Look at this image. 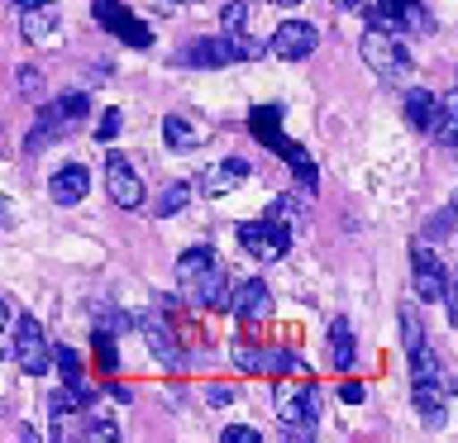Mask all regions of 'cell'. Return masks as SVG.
<instances>
[{
  "label": "cell",
  "mask_w": 458,
  "mask_h": 443,
  "mask_svg": "<svg viewBox=\"0 0 458 443\" xmlns=\"http://www.w3.org/2000/svg\"><path fill=\"white\" fill-rule=\"evenodd\" d=\"M411 286H415V296H420V305H435V300L449 296V272H444V263L435 257V248H425L420 238L411 243Z\"/></svg>",
  "instance_id": "cell-7"
},
{
  "label": "cell",
  "mask_w": 458,
  "mask_h": 443,
  "mask_svg": "<svg viewBox=\"0 0 458 443\" xmlns=\"http://www.w3.org/2000/svg\"><path fill=\"white\" fill-rule=\"evenodd\" d=\"M406 120H411L415 129H425V134H435V129H439V96L425 91V86L406 91Z\"/></svg>",
  "instance_id": "cell-19"
},
{
  "label": "cell",
  "mask_w": 458,
  "mask_h": 443,
  "mask_svg": "<svg viewBox=\"0 0 458 443\" xmlns=\"http://www.w3.org/2000/svg\"><path fill=\"white\" fill-rule=\"evenodd\" d=\"M444 314H449V329H458V267L449 272V296H444Z\"/></svg>",
  "instance_id": "cell-34"
},
{
  "label": "cell",
  "mask_w": 458,
  "mask_h": 443,
  "mask_svg": "<svg viewBox=\"0 0 458 443\" xmlns=\"http://www.w3.org/2000/svg\"><path fill=\"white\" fill-rule=\"evenodd\" d=\"M449 386L444 381H411V405L429 429H444V405H449Z\"/></svg>",
  "instance_id": "cell-14"
},
{
  "label": "cell",
  "mask_w": 458,
  "mask_h": 443,
  "mask_svg": "<svg viewBox=\"0 0 458 443\" xmlns=\"http://www.w3.org/2000/svg\"><path fill=\"white\" fill-rule=\"evenodd\" d=\"M220 29L225 34H249V5H243V0H225L220 5Z\"/></svg>",
  "instance_id": "cell-26"
},
{
  "label": "cell",
  "mask_w": 458,
  "mask_h": 443,
  "mask_svg": "<svg viewBox=\"0 0 458 443\" xmlns=\"http://www.w3.org/2000/svg\"><path fill=\"white\" fill-rule=\"evenodd\" d=\"M81 120H86V96H81V91L57 96L53 105H43V110H38V124H34V134L24 138V148H29V153L53 148V143H57V138H67Z\"/></svg>",
  "instance_id": "cell-3"
},
{
  "label": "cell",
  "mask_w": 458,
  "mask_h": 443,
  "mask_svg": "<svg viewBox=\"0 0 458 443\" xmlns=\"http://www.w3.org/2000/svg\"><path fill=\"white\" fill-rule=\"evenodd\" d=\"M234 43H239V57H243V63L267 53V43H263V38H249V34H234Z\"/></svg>",
  "instance_id": "cell-35"
},
{
  "label": "cell",
  "mask_w": 458,
  "mask_h": 443,
  "mask_svg": "<svg viewBox=\"0 0 458 443\" xmlns=\"http://www.w3.org/2000/svg\"><path fill=\"white\" fill-rule=\"evenodd\" d=\"M239 243L249 257H258V263H277V257H286V248H292V224H286L282 214H272V220H249V224H239Z\"/></svg>",
  "instance_id": "cell-5"
},
{
  "label": "cell",
  "mask_w": 458,
  "mask_h": 443,
  "mask_svg": "<svg viewBox=\"0 0 458 443\" xmlns=\"http://www.w3.org/2000/svg\"><path fill=\"white\" fill-rule=\"evenodd\" d=\"M182 67H225V63H239V43L234 34H210V38H196L191 48L177 53Z\"/></svg>",
  "instance_id": "cell-9"
},
{
  "label": "cell",
  "mask_w": 458,
  "mask_h": 443,
  "mask_svg": "<svg viewBox=\"0 0 458 443\" xmlns=\"http://www.w3.org/2000/svg\"><path fill=\"white\" fill-rule=\"evenodd\" d=\"M96 14H100V24H110L114 34H120L129 48H148L153 43V34H148V24L143 20H134V14H129L120 0H96Z\"/></svg>",
  "instance_id": "cell-12"
},
{
  "label": "cell",
  "mask_w": 458,
  "mask_h": 443,
  "mask_svg": "<svg viewBox=\"0 0 458 443\" xmlns=\"http://www.w3.org/2000/svg\"><path fill=\"white\" fill-rule=\"evenodd\" d=\"M263 434L258 429H249V424H225V434H220V443H258Z\"/></svg>",
  "instance_id": "cell-32"
},
{
  "label": "cell",
  "mask_w": 458,
  "mask_h": 443,
  "mask_svg": "<svg viewBox=\"0 0 458 443\" xmlns=\"http://www.w3.org/2000/svg\"><path fill=\"white\" fill-rule=\"evenodd\" d=\"M120 124H124V120H120V110H106V114H100V124H96V138H100V143H110L114 134H120Z\"/></svg>",
  "instance_id": "cell-33"
},
{
  "label": "cell",
  "mask_w": 458,
  "mask_h": 443,
  "mask_svg": "<svg viewBox=\"0 0 458 443\" xmlns=\"http://www.w3.org/2000/svg\"><path fill=\"white\" fill-rule=\"evenodd\" d=\"M315 43H320V34H315V24H306V20H282L277 29H272V53L286 57V63L310 57Z\"/></svg>",
  "instance_id": "cell-11"
},
{
  "label": "cell",
  "mask_w": 458,
  "mask_h": 443,
  "mask_svg": "<svg viewBox=\"0 0 458 443\" xmlns=\"http://www.w3.org/2000/svg\"><path fill=\"white\" fill-rule=\"evenodd\" d=\"M234 400V386H210V405H229Z\"/></svg>",
  "instance_id": "cell-38"
},
{
  "label": "cell",
  "mask_w": 458,
  "mask_h": 443,
  "mask_svg": "<svg viewBox=\"0 0 458 443\" xmlns=\"http://www.w3.org/2000/svg\"><path fill=\"white\" fill-rule=\"evenodd\" d=\"M243 177H249V163H243V157H229V163L206 167V177H200V191H206V196H225V191H234Z\"/></svg>",
  "instance_id": "cell-18"
},
{
  "label": "cell",
  "mask_w": 458,
  "mask_h": 443,
  "mask_svg": "<svg viewBox=\"0 0 458 443\" xmlns=\"http://www.w3.org/2000/svg\"><path fill=\"white\" fill-rule=\"evenodd\" d=\"M210 267H220V263H215V248H206V243H200V248H186V253L177 257V286L206 277Z\"/></svg>",
  "instance_id": "cell-21"
},
{
  "label": "cell",
  "mask_w": 458,
  "mask_h": 443,
  "mask_svg": "<svg viewBox=\"0 0 458 443\" xmlns=\"http://www.w3.org/2000/svg\"><path fill=\"white\" fill-rule=\"evenodd\" d=\"M182 5H200V0H182Z\"/></svg>",
  "instance_id": "cell-40"
},
{
  "label": "cell",
  "mask_w": 458,
  "mask_h": 443,
  "mask_svg": "<svg viewBox=\"0 0 458 443\" xmlns=\"http://www.w3.org/2000/svg\"><path fill=\"white\" fill-rule=\"evenodd\" d=\"M106 191L120 210H139L143 205V181L134 177V167H129V157L110 153L106 157Z\"/></svg>",
  "instance_id": "cell-8"
},
{
  "label": "cell",
  "mask_w": 458,
  "mask_h": 443,
  "mask_svg": "<svg viewBox=\"0 0 458 443\" xmlns=\"http://www.w3.org/2000/svg\"><path fill=\"white\" fill-rule=\"evenodd\" d=\"M358 53H363L368 71H377L382 81H406L411 77V48L401 43L396 29L368 24V34L358 38Z\"/></svg>",
  "instance_id": "cell-2"
},
{
  "label": "cell",
  "mask_w": 458,
  "mask_h": 443,
  "mask_svg": "<svg viewBox=\"0 0 458 443\" xmlns=\"http://www.w3.org/2000/svg\"><path fill=\"white\" fill-rule=\"evenodd\" d=\"M91 191V171H86L81 163H72L63 171H53V181H48V196L57 200V205H77V200Z\"/></svg>",
  "instance_id": "cell-17"
},
{
  "label": "cell",
  "mask_w": 458,
  "mask_h": 443,
  "mask_svg": "<svg viewBox=\"0 0 458 443\" xmlns=\"http://www.w3.org/2000/svg\"><path fill=\"white\" fill-rule=\"evenodd\" d=\"M86 439H120V424H114V414H91V424H86Z\"/></svg>",
  "instance_id": "cell-30"
},
{
  "label": "cell",
  "mask_w": 458,
  "mask_h": 443,
  "mask_svg": "<svg viewBox=\"0 0 458 443\" xmlns=\"http://www.w3.org/2000/svg\"><path fill=\"white\" fill-rule=\"evenodd\" d=\"M96 363L106 377H114V367H120V348H114V334H106V329H96Z\"/></svg>",
  "instance_id": "cell-27"
},
{
  "label": "cell",
  "mask_w": 458,
  "mask_h": 443,
  "mask_svg": "<svg viewBox=\"0 0 458 443\" xmlns=\"http://www.w3.org/2000/svg\"><path fill=\"white\" fill-rule=\"evenodd\" d=\"M267 310H272V291H267V281H239L234 286V296H229V314H239V320H267Z\"/></svg>",
  "instance_id": "cell-13"
},
{
  "label": "cell",
  "mask_w": 458,
  "mask_h": 443,
  "mask_svg": "<svg viewBox=\"0 0 458 443\" xmlns=\"http://www.w3.org/2000/svg\"><path fill=\"white\" fill-rule=\"evenodd\" d=\"M86 424H91V414H86V405H72V410H57V414H53V439H57V443H72V439H86Z\"/></svg>",
  "instance_id": "cell-22"
},
{
  "label": "cell",
  "mask_w": 458,
  "mask_h": 443,
  "mask_svg": "<svg viewBox=\"0 0 458 443\" xmlns=\"http://www.w3.org/2000/svg\"><path fill=\"white\" fill-rule=\"evenodd\" d=\"M249 124H253V134H258V138H272V148H277L286 163H292L296 181L310 191V186H315V163L296 148L292 138H282V110H277V105H263V110H253V120H249Z\"/></svg>",
  "instance_id": "cell-6"
},
{
  "label": "cell",
  "mask_w": 458,
  "mask_h": 443,
  "mask_svg": "<svg viewBox=\"0 0 458 443\" xmlns=\"http://www.w3.org/2000/svg\"><path fill=\"white\" fill-rule=\"evenodd\" d=\"M124 324H129V320H124L120 310H100V314H96V329H106V334H120Z\"/></svg>",
  "instance_id": "cell-36"
},
{
  "label": "cell",
  "mask_w": 458,
  "mask_h": 443,
  "mask_svg": "<svg viewBox=\"0 0 458 443\" xmlns=\"http://www.w3.org/2000/svg\"><path fill=\"white\" fill-rule=\"evenodd\" d=\"M139 329H143V343H148V348H153L157 357H163V367H172V372H182V367H186V353H182L177 334H172V324L163 320V310L143 314Z\"/></svg>",
  "instance_id": "cell-10"
},
{
  "label": "cell",
  "mask_w": 458,
  "mask_h": 443,
  "mask_svg": "<svg viewBox=\"0 0 458 443\" xmlns=\"http://www.w3.org/2000/svg\"><path fill=\"white\" fill-rule=\"evenodd\" d=\"M38 91H43V71L38 67H20V96L38 100Z\"/></svg>",
  "instance_id": "cell-31"
},
{
  "label": "cell",
  "mask_w": 458,
  "mask_h": 443,
  "mask_svg": "<svg viewBox=\"0 0 458 443\" xmlns=\"http://www.w3.org/2000/svg\"><path fill=\"white\" fill-rule=\"evenodd\" d=\"M182 296L196 300V305H210V310H229V296H234V291H229V281H225V267H210L206 277L186 281Z\"/></svg>",
  "instance_id": "cell-15"
},
{
  "label": "cell",
  "mask_w": 458,
  "mask_h": 443,
  "mask_svg": "<svg viewBox=\"0 0 458 443\" xmlns=\"http://www.w3.org/2000/svg\"><path fill=\"white\" fill-rule=\"evenodd\" d=\"M57 372H63V381H72V386H86V367H81L77 348H57Z\"/></svg>",
  "instance_id": "cell-28"
},
{
  "label": "cell",
  "mask_w": 458,
  "mask_h": 443,
  "mask_svg": "<svg viewBox=\"0 0 458 443\" xmlns=\"http://www.w3.org/2000/svg\"><path fill=\"white\" fill-rule=\"evenodd\" d=\"M10 357L29 372V377H48V367H57V348H48V334H43V324L34 314H20V320H14Z\"/></svg>",
  "instance_id": "cell-4"
},
{
  "label": "cell",
  "mask_w": 458,
  "mask_h": 443,
  "mask_svg": "<svg viewBox=\"0 0 458 443\" xmlns=\"http://www.w3.org/2000/svg\"><path fill=\"white\" fill-rule=\"evenodd\" d=\"M186 200H191V181H172L167 191L157 196V205H153V214H163V220H167V214H177V210L186 205Z\"/></svg>",
  "instance_id": "cell-25"
},
{
  "label": "cell",
  "mask_w": 458,
  "mask_h": 443,
  "mask_svg": "<svg viewBox=\"0 0 458 443\" xmlns=\"http://www.w3.org/2000/svg\"><path fill=\"white\" fill-rule=\"evenodd\" d=\"M329 363H335L339 372H353V363H358V343H353L349 320H335V324H329Z\"/></svg>",
  "instance_id": "cell-20"
},
{
  "label": "cell",
  "mask_w": 458,
  "mask_h": 443,
  "mask_svg": "<svg viewBox=\"0 0 458 443\" xmlns=\"http://www.w3.org/2000/svg\"><path fill=\"white\" fill-rule=\"evenodd\" d=\"M20 34L29 43H43L57 34V5L53 0H29V5L20 10Z\"/></svg>",
  "instance_id": "cell-16"
},
{
  "label": "cell",
  "mask_w": 458,
  "mask_h": 443,
  "mask_svg": "<svg viewBox=\"0 0 458 443\" xmlns=\"http://www.w3.org/2000/svg\"><path fill=\"white\" fill-rule=\"evenodd\" d=\"M435 134L444 143H458V91L439 96V129H435Z\"/></svg>",
  "instance_id": "cell-24"
},
{
  "label": "cell",
  "mask_w": 458,
  "mask_h": 443,
  "mask_svg": "<svg viewBox=\"0 0 458 443\" xmlns=\"http://www.w3.org/2000/svg\"><path fill=\"white\" fill-rule=\"evenodd\" d=\"M163 138H167V148H172V153H191L196 143H200V129H196V124H186L182 114H167V120H163Z\"/></svg>",
  "instance_id": "cell-23"
},
{
  "label": "cell",
  "mask_w": 458,
  "mask_h": 443,
  "mask_svg": "<svg viewBox=\"0 0 458 443\" xmlns=\"http://www.w3.org/2000/svg\"><path fill=\"white\" fill-rule=\"evenodd\" d=\"M454 210H458V196H454Z\"/></svg>",
  "instance_id": "cell-41"
},
{
  "label": "cell",
  "mask_w": 458,
  "mask_h": 443,
  "mask_svg": "<svg viewBox=\"0 0 458 443\" xmlns=\"http://www.w3.org/2000/svg\"><path fill=\"white\" fill-rule=\"evenodd\" d=\"M363 396H368V391H363V381H344V386H339V400H344V405H358Z\"/></svg>",
  "instance_id": "cell-37"
},
{
  "label": "cell",
  "mask_w": 458,
  "mask_h": 443,
  "mask_svg": "<svg viewBox=\"0 0 458 443\" xmlns=\"http://www.w3.org/2000/svg\"><path fill=\"white\" fill-rule=\"evenodd\" d=\"M272 400H277V420L286 424L292 439H310L315 420H320V386L310 381V372H286L272 381Z\"/></svg>",
  "instance_id": "cell-1"
},
{
  "label": "cell",
  "mask_w": 458,
  "mask_h": 443,
  "mask_svg": "<svg viewBox=\"0 0 458 443\" xmlns=\"http://www.w3.org/2000/svg\"><path fill=\"white\" fill-rule=\"evenodd\" d=\"M401 343H406V353H415L425 343V329L415 324V305H401Z\"/></svg>",
  "instance_id": "cell-29"
},
{
  "label": "cell",
  "mask_w": 458,
  "mask_h": 443,
  "mask_svg": "<svg viewBox=\"0 0 458 443\" xmlns=\"http://www.w3.org/2000/svg\"><path fill=\"white\" fill-rule=\"evenodd\" d=\"M277 5H301V0H277Z\"/></svg>",
  "instance_id": "cell-39"
}]
</instances>
